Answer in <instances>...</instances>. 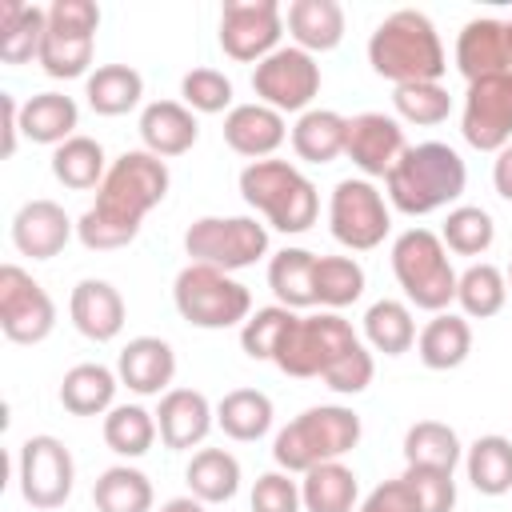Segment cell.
I'll return each instance as SVG.
<instances>
[{
  "label": "cell",
  "instance_id": "6da1fadb",
  "mask_svg": "<svg viewBox=\"0 0 512 512\" xmlns=\"http://www.w3.org/2000/svg\"><path fill=\"white\" fill-rule=\"evenodd\" d=\"M168 164L148 148H132L108 164L104 184L96 188V204L76 220V236L92 252L124 248L140 236L144 216L168 196Z\"/></svg>",
  "mask_w": 512,
  "mask_h": 512
},
{
  "label": "cell",
  "instance_id": "7a4b0ae2",
  "mask_svg": "<svg viewBox=\"0 0 512 512\" xmlns=\"http://www.w3.org/2000/svg\"><path fill=\"white\" fill-rule=\"evenodd\" d=\"M464 184H468V168L460 152L440 140L408 144L404 156L384 176L388 204L404 216H428V212L456 204L464 196Z\"/></svg>",
  "mask_w": 512,
  "mask_h": 512
},
{
  "label": "cell",
  "instance_id": "3957f363",
  "mask_svg": "<svg viewBox=\"0 0 512 512\" xmlns=\"http://www.w3.org/2000/svg\"><path fill=\"white\" fill-rule=\"evenodd\" d=\"M368 64L376 76L392 80L396 88L400 84H440V76L448 72L440 32L416 8H400L376 24V32L368 36Z\"/></svg>",
  "mask_w": 512,
  "mask_h": 512
},
{
  "label": "cell",
  "instance_id": "277c9868",
  "mask_svg": "<svg viewBox=\"0 0 512 512\" xmlns=\"http://www.w3.org/2000/svg\"><path fill=\"white\" fill-rule=\"evenodd\" d=\"M240 196L248 208H256L276 232L300 236L320 216L316 184L288 160H252L240 172Z\"/></svg>",
  "mask_w": 512,
  "mask_h": 512
},
{
  "label": "cell",
  "instance_id": "5b68a950",
  "mask_svg": "<svg viewBox=\"0 0 512 512\" xmlns=\"http://www.w3.org/2000/svg\"><path fill=\"white\" fill-rule=\"evenodd\" d=\"M360 416L344 404H316L288 420L272 440V460L284 472H308L316 464L340 460L360 444Z\"/></svg>",
  "mask_w": 512,
  "mask_h": 512
},
{
  "label": "cell",
  "instance_id": "8992f818",
  "mask_svg": "<svg viewBox=\"0 0 512 512\" xmlns=\"http://www.w3.org/2000/svg\"><path fill=\"white\" fill-rule=\"evenodd\" d=\"M392 272H396V284L404 288L408 304H416L432 316L448 312V304L456 300L460 276L448 260L440 232H432V228H408L392 240Z\"/></svg>",
  "mask_w": 512,
  "mask_h": 512
},
{
  "label": "cell",
  "instance_id": "52a82bcc",
  "mask_svg": "<svg viewBox=\"0 0 512 512\" xmlns=\"http://www.w3.org/2000/svg\"><path fill=\"white\" fill-rule=\"evenodd\" d=\"M172 304L192 328H208V332L236 328L252 316V292L232 272H220L208 264L180 268L172 284Z\"/></svg>",
  "mask_w": 512,
  "mask_h": 512
},
{
  "label": "cell",
  "instance_id": "ba28073f",
  "mask_svg": "<svg viewBox=\"0 0 512 512\" xmlns=\"http://www.w3.org/2000/svg\"><path fill=\"white\" fill-rule=\"evenodd\" d=\"M188 264L240 272L268 256V228L256 216H200L184 232Z\"/></svg>",
  "mask_w": 512,
  "mask_h": 512
},
{
  "label": "cell",
  "instance_id": "9c48e42d",
  "mask_svg": "<svg viewBox=\"0 0 512 512\" xmlns=\"http://www.w3.org/2000/svg\"><path fill=\"white\" fill-rule=\"evenodd\" d=\"M360 336L352 332V324L340 312H316V316H296L292 328L284 332L272 364L284 376L308 380V376H324Z\"/></svg>",
  "mask_w": 512,
  "mask_h": 512
},
{
  "label": "cell",
  "instance_id": "30bf717a",
  "mask_svg": "<svg viewBox=\"0 0 512 512\" xmlns=\"http://www.w3.org/2000/svg\"><path fill=\"white\" fill-rule=\"evenodd\" d=\"M96 28H100V8L92 0H52L40 68L52 80L84 76L92 68V52H96Z\"/></svg>",
  "mask_w": 512,
  "mask_h": 512
},
{
  "label": "cell",
  "instance_id": "8fae6325",
  "mask_svg": "<svg viewBox=\"0 0 512 512\" xmlns=\"http://www.w3.org/2000/svg\"><path fill=\"white\" fill-rule=\"evenodd\" d=\"M328 228H332L336 244H344L352 252H372L392 232V212H388V204H384V196L372 180L348 176L332 188Z\"/></svg>",
  "mask_w": 512,
  "mask_h": 512
},
{
  "label": "cell",
  "instance_id": "7c38bea8",
  "mask_svg": "<svg viewBox=\"0 0 512 512\" xmlns=\"http://www.w3.org/2000/svg\"><path fill=\"white\" fill-rule=\"evenodd\" d=\"M16 480H20V496L32 508L52 512V508H60L72 496L76 460H72L64 440L40 432V436H28L20 444V452H16Z\"/></svg>",
  "mask_w": 512,
  "mask_h": 512
},
{
  "label": "cell",
  "instance_id": "4fadbf2b",
  "mask_svg": "<svg viewBox=\"0 0 512 512\" xmlns=\"http://www.w3.org/2000/svg\"><path fill=\"white\" fill-rule=\"evenodd\" d=\"M252 92L276 112H308L320 92V64L312 52L288 44L252 68Z\"/></svg>",
  "mask_w": 512,
  "mask_h": 512
},
{
  "label": "cell",
  "instance_id": "5bb4252c",
  "mask_svg": "<svg viewBox=\"0 0 512 512\" xmlns=\"http://www.w3.org/2000/svg\"><path fill=\"white\" fill-rule=\"evenodd\" d=\"M56 328V304L20 264L0 268V332L12 344H40Z\"/></svg>",
  "mask_w": 512,
  "mask_h": 512
},
{
  "label": "cell",
  "instance_id": "9a60e30c",
  "mask_svg": "<svg viewBox=\"0 0 512 512\" xmlns=\"http://www.w3.org/2000/svg\"><path fill=\"white\" fill-rule=\"evenodd\" d=\"M284 12L276 0H228L220 8V48L240 64H260L280 48Z\"/></svg>",
  "mask_w": 512,
  "mask_h": 512
},
{
  "label": "cell",
  "instance_id": "2e32d148",
  "mask_svg": "<svg viewBox=\"0 0 512 512\" xmlns=\"http://www.w3.org/2000/svg\"><path fill=\"white\" fill-rule=\"evenodd\" d=\"M460 132L476 152H500L504 144H512V72L468 84Z\"/></svg>",
  "mask_w": 512,
  "mask_h": 512
},
{
  "label": "cell",
  "instance_id": "e0dca14e",
  "mask_svg": "<svg viewBox=\"0 0 512 512\" xmlns=\"http://www.w3.org/2000/svg\"><path fill=\"white\" fill-rule=\"evenodd\" d=\"M404 128L396 116H384V112H360L348 120V144H344V156L360 168L364 180L372 176H388L392 164L404 156Z\"/></svg>",
  "mask_w": 512,
  "mask_h": 512
},
{
  "label": "cell",
  "instance_id": "ac0fdd59",
  "mask_svg": "<svg viewBox=\"0 0 512 512\" xmlns=\"http://www.w3.org/2000/svg\"><path fill=\"white\" fill-rule=\"evenodd\" d=\"M68 316H72V328L96 344H108L124 332V320H128V308H124V296L116 284L108 280H80L68 296Z\"/></svg>",
  "mask_w": 512,
  "mask_h": 512
},
{
  "label": "cell",
  "instance_id": "d6986e66",
  "mask_svg": "<svg viewBox=\"0 0 512 512\" xmlns=\"http://www.w3.org/2000/svg\"><path fill=\"white\" fill-rule=\"evenodd\" d=\"M212 424H216V408L208 404L204 392H196V388H168L160 396L156 428H160L164 448L188 452V448H196V444L208 440Z\"/></svg>",
  "mask_w": 512,
  "mask_h": 512
},
{
  "label": "cell",
  "instance_id": "ffe728a7",
  "mask_svg": "<svg viewBox=\"0 0 512 512\" xmlns=\"http://www.w3.org/2000/svg\"><path fill=\"white\" fill-rule=\"evenodd\" d=\"M72 232H76V224L56 200H28L12 216V244L20 256H32V260L60 256L64 244L72 240Z\"/></svg>",
  "mask_w": 512,
  "mask_h": 512
},
{
  "label": "cell",
  "instance_id": "44dd1931",
  "mask_svg": "<svg viewBox=\"0 0 512 512\" xmlns=\"http://www.w3.org/2000/svg\"><path fill=\"white\" fill-rule=\"evenodd\" d=\"M456 68L460 76L484 80V76H500L512 72V56H508V24L496 16H476L460 28L456 36Z\"/></svg>",
  "mask_w": 512,
  "mask_h": 512
},
{
  "label": "cell",
  "instance_id": "7402d4cb",
  "mask_svg": "<svg viewBox=\"0 0 512 512\" xmlns=\"http://www.w3.org/2000/svg\"><path fill=\"white\" fill-rule=\"evenodd\" d=\"M284 140H288L284 112H276V108H268V104H260V100L232 104V112L224 116V144H228L236 156L268 160Z\"/></svg>",
  "mask_w": 512,
  "mask_h": 512
},
{
  "label": "cell",
  "instance_id": "603a6c76",
  "mask_svg": "<svg viewBox=\"0 0 512 512\" xmlns=\"http://www.w3.org/2000/svg\"><path fill=\"white\" fill-rule=\"evenodd\" d=\"M116 376L136 396H164L176 376V352L160 336H136L120 348Z\"/></svg>",
  "mask_w": 512,
  "mask_h": 512
},
{
  "label": "cell",
  "instance_id": "cb8c5ba5",
  "mask_svg": "<svg viewBox=\"0 0 512 512\" xmlns=\"http://www.w3.org/2000/svg\"><path fill=\"white\" fill-rule=\"evenodd\" d=\"M140 140L152 156L168 160V156H184L196 140H200V124L196 112L184 100H152L140 112Z\"/></svg>",
  "mask_w": 512,
  "mask_h": 512
},
{
  "label": "cell",
  "instance_id": "d4e9b609",
  "mask_svg": "<svg viewBox=\"0 0 512 512\" xmlns=\"http://www.w3.org/2000/svg\"><path fill=\"white\" fill-rule=\"evenodd\" d=\"M468 352H472V324L460 312H436L416 336V356L432 372L460 368L468 360Z\"/></svg>",
  "mask_w": 512,
  "mask_h": 512
},
{
  "label": "cell",
  "instance_id": "484cf974",
  "mask_svg": "<svg viewBox=\"0 0 512 512\" xmlns=\"http://www.w3.org/2000/svg\"><path fill=\"white\" fill-rule=\"evenodd\" d=\"M76 124H80V108L64 92H36V96H28L20 104V132L32 144L60 148L64 140L76 136Z\"/></svg>",
  "mask_w": 512,
  "mask_h": 512
},
{
  "label": "cell",
  "instance_id": "4316f807",
  "mask_svg": "<svg viewBox=\"0 0 512 512\" xmlns=\"http://www.w3.org/2000/svg\"><path fill=\"white\" fill-rule=\"evenodd\" d=\"M120 376L104 364H72L60 380V404L72 416H108L116 408Z\"/></svg>",
  "mask_w": 512,
  "mask_h": 512
},
{
  "label": "cell",
  "instance_id": "83f0119b",
  "mask_svg": "<svg viewBox=\"0 0 512 512\" xmlns=\"http://www.w3.org/2000/svg\"><path fill=\"white\" fill-rule=\"evenodd\" d=\"M344 144H348V116L332 108H308L292 124V152L304 164H332L336 156H344Z\"/></svg>",
  "mask_w": 512,
  "mask_h": 512
},
{
  "label": "cell",
  "instance_id": "f1b7e54d",
  "mask_svg": "<svg viewBox=\"0 0 512 512\" xmlns=\"http://www.w3.org/2000/svg\"><path fill=\"white\" fill-rule=\"evenodd\" d=\"M44 32H48V8L16 4V0L0 4V60L4 64H32V60H40Z\"/></svg>",
  "mask_w": 512,
  "mask_h": 512
},
{
  "label": "cell",
  "instance_id": "f546056e",
  "mask_svg": "<svg viewBox=\"0 0 512 512\" xmlns=\"http://www.w3.org/2000/svg\"><path fill=\"white\" fill-rule=\"evenodd\" d=\"M284 24L304 52H332L344 40V8L336 0H292Z\"/></svg>",
  "mask_w": 512,
  "mask_h": 512
},
{
  "label": "cell",
  "instance_id": "4dcf8cb0",
  "mask_svg": "<svg viewBox=\"0 0 512 512\" xmlns=\"http://www.w3.org/2000/svg\"><path fill=\"white\" fill-rule=\"evenodd\" d=\"M272 420H276V408H272L268 392H260V388H232L216 404V428L240 444L268 436Z\"/></svg>",
  "mask_w": 512,
  "mask_h": 512
},
{
  "label": "cell",
  "instance_id": "1f68e13d",
  "mask_svg": "<svg viewBox=\"0 0 512 512\" xmlns=\"http://www.w3.org/2000/svg\"><path fill=\"white\" fill-rule=\"evenodd\" d=\"M300 500H304V512H356L360 504V480L348 464L340 460H328V464H316L304 472L300 480Z\"/></svg>",
  "mask_w": 512,
  "mask_h": 512
},
{
  "label": "cell",
  "instance_id": "d6a6232c",
  "mask_svg": "<svg viewBox=\"0 0 512 512\" xmlns=\"http://www.w3.org/2000/svg\"><path fill=\"white\" fill-rule=\"evenodd\" d=\"M268 288L284 308H312L316 304V252L308 248H280L268 260Z\"/></svg>",
  "mask_w": 512,
  "mask_h": 512
},
{
  "label": "cell",
  "instance_id": "836d02e7",
  "mask_svg": "<svg viewBox=\"0 0 512 512\" xmlns=\"http://www.w3.org/2000/svg\"><path fill=\"white\" fill-rule=\"evenodd\" d=\"M188 492L204 504H228L240 492V460L228 448H200L184 468Z\"/></svg>",
  "mask_w": 512,
  "mask_h": 512
},
{
  "label": "cell",
  "instance_id": "e575fe53",
  "mask_svg": "<svg viewBox=\"0 0 512 512\" xmlns=\"http://www.w3.org/2000/svg\"><path fill=\"white\" fill-rule=\"evenodd\" d=\"M84 96H88V108L96 116H124L140 104L144 76L132 64H100L96 72H88Z\"/></svg>",
  "mask_w": 512,
  "mask_h": 512
},
{
  "label": "cell",
  "instance_id": "d590c367",
  "mask_svg": "<svg viewBox=\"0 0 512 512\" xmlns=\"http://www.w3.org/2000/svg\"><path fill=\"white\" fill-rule=\"evenodd\" d=\"M464 472H468V484L480 492V496H504L512 492V440L508 436H480L464 448Z\"/></svg>",
  "mask_w": 512,
  "mask_h": 512
},
{
  "label": "cell",
  "instance_id": "8d00e7d4",
  "mask_svg": "<svg viewBox=\"0 0 512 512\" xmlns=\"http://www.w3.org/2000/svg\"><path fill=\"white\" fill-rule=\"evenodd\" d=\"M52 176H56L64 188H72V192L100 188L104 176H108V160H104L100 140L76 132L72 140H64L60 148H52Z\"/></svg>",
  "mask_w": 512,
  "mask_h": 512
},
{
  "label": "cell",
  "instance_id": "74e56055",
  "mask_svg": "<svg viewBox=\"0 0 512 512\" xmlns=\"http://www.w3.org/2000/svg\"><path fill=\"white\" fill-rule=\"evenodd\" d=\"M364 344L384 356H404L416 344V320L404 300H376L364 312Z\"/></svg>",
  "mask_w": 512,
  "mask_h": 512
},
{
  "label": "cell",
  "instance_id": "f35d334b",
  "mask_svg": "<svg viewBox=\"0 0 512 512\" xmlns=\"http://www.w3.org/2000/svg\"><path fill=\"white\" fill-rule=\"evenodd\" d=\"M152 480L132 464H112L92 484L96 512H152Z\"/></svg>",
  "mask_w": 512,
  "mask_h": 512
},
{
  "label": "cell",
  "instance_id": "ab89813d",
  "mask_svg": "<svg viewBox=\"0 0 512 512\" xmlns=\"http://www.w3.org/2000/svg\"><path fill=\"white\" fill-rule=\"evenodd\" d=\"M504 300H508V276H504L496 264L480 260V264H468V268L460 272V280H456L460 316H468V320H488V316H496V312L504 308Z\"/></svg>",
  "mask_w": 512,
  "mask_h": 512
},
{
  "label": "cell",
  "instance_id": "60d3db41",
  "mask_svg": "<svg viewBox=\"0 0 512 512\" xmlns=\"http://www.w3.org/2000/svg\"><path fill=\"white\" fill-rule=\"evenodd\" d=\"M404 460L420 464V468L452 472L464 460V448H460V436H456L452 424H444V420H416L404 432Z\"/></svg>",
  "mask_w": 512,
  "mask_h": 512
},
{
  "label": "cell",
  "instance_id": "b9f144b4",
  "mask_svg": "<svg viewBox=\"0 0 512 512\" xmlns=\"http://www.w3.org/2000/svg\"><path fill=\"white\" fill-rule=\"evenodd\" d=\"M156 432V412H148L144 404H116L104 416V444L124 460L144 456L156 444Z\"/></svg>",
  "mask_w": 512,
  "mask_h": 512
},
{
  "label": "cell",
  "instance_id": "7bdbcfd3",
  "mask_svg": "<svg viewBox=\"0 0 512 512\" xmlns=\"http://www.w3.org/2000/svg\"><path fill=\"white\" fill-rule=\"evenodd\" d=\"M440 240L448 252L456 256H484L496 240V220L488 216V208L480 204H456L448 208L444 216V228H440Z\"/></svg>",
  "mask_w": 512,
  "mask_h": 512
},
{
  "label": "cell",
  "instance_id": "ee69618b",
  "mask_svg": "<svg viewBox=\"0 0 512 512\" xmlns=\"http://www.w3.org/2000/svg\"><path fill=\"white\" fill-rule=\"evenodd\" d=\"M364 296V268L352 256H316V304L340 312Z\"/></svg>",
  "mask_w": 512,
  "mask_h": 512
},
{
  "label": "cell",
  "instance_id": "f6af8a7d",
  "mask_svg": "<svg viewBox=\"0 0 512 512\" xmlns=\"http://www.w3.org/2000/svg\"><path fill=\"white\" fill-rule=\"evenodd\" d=\"M296 312L284 308V304H268V308H256L244 324H240V348L248 360H272L284 332L292 328Z\"/></svg>",
  "mask_w": 512,
  "mask_h": 512
},
{
  "label": "cell",
  "instance_id": "bcb514c9",
  "mask_svg": "<svg viewBox=\"0 0 512 512\" xmlns=\"http://www.w3.org/2000/svg\"><path fill=\"white\" fill-rule=\"evenodd\" d=\"M392 104H396V116L400 120L420 124V128L444 124L448 112H452V96H448L444 84H400L392 92Z\"/></svg>",
  "mask_w": 512,
  "mask_h": 512
},
{
  "label": "cell",
  "instance_id": "7dc6e473",
  "mask_svg": "<svg viewBox=\"0 0 512 512\" xmlns=\"http://www.w3.org/2000/svg\"><path fill=\"white\" fill-rule=\"evenodd\" d=\"M180 96L192 112L200 116H216V112H232V80L220 68H192L180 80Z\"/></svg>",
  "mask_w": 512,
  "mask_h": 512
},
{
  "label": "cell",
  "instance_id": "c3c4849f",
  "mask_svg": "<svg viewBox=\"0 0 512 512\" xmlns=\"http://www.w3.org/2000/svg\"><path fill=\"white\" fill-rule=\"evenodd\" d=\"M404 484L412 488L420 512H452V508H456V480H452V472H444V468L408 464V468H404Z\"/></svg>",
  "mask_w": 512,
  "mask_h": 512
},
{
  "label": "cell",
  "instance_id": "681fc988",
  "mask_svg": "<svg viewBox=\"0 0 512 512\" xmlns=\"http://www.w3.org/2000/svg\"><path fill=\"white\" fill-rule=\"evenodd\" d=\"M372 376H376V360H372V348L364 344V340H356L320 380L332 388V392H340V396H356V392H364L368 384H372Z\"/></svg>",
  "mask_w": 512,
  "mask_h": 512
},
{
  "label": "cell",
  "instance_id": "f907efd6",
  "mask_svg": "<svg viewBox=\"0 0 512 512\" xmlns=\"http://www.w3.org/2000/svg\"><path fill=\"white\" fill-rule=\"evenodd\" d=\"M300 508H304L300 480H292V472L276 468V472L256 476V484H252V512H300Z\"/></svg>",
  "mask_w": 512,
  "mask_h": 512
},
{
  "label": "cell",
  "instance_id": "816d5d0a",
  "mask_svg": "<svg viewBox=\"0 0 512 512\" xmlns=\"http://www.w3.org/2000/svg\"><path fill=\"white\" fill-rule=\"evenodd\" d=\"M356 512H420V508H416V496H412V488L404 484V476H396V480L376 484V488L360 500Z\"/></svg>",
  "mask_w": 512,
  "mask_h": 512
},
{
  "label": "cell",
  "instance_id": "f5cc1de1",
  "mask_svg": "<svg viewBox=\"0 0 512 512\" xmlns=\"http://www.w3.org/2000/svg\"><path fill=\"white\" fill-rule=\"evenodd\" d=\"M0 108H4V156H16V144H20V104L12 92H0Z\"/></svg>",
  "mask_w": 512,
  "mask_h": 512
},
{
  "label": "cell",
  "instance_id": "db71d44e",
  "mask_svg": "<svg viewBox=\"0 0 512 512\" xmlns=\"http://www.w3.org/2000/svg\"><path fill=\"white\" fill-rule=\"evenodd\" d=\"M492 184H496V196H504L512 204V144H504L492 160Z\"/></svg>",
  "mask_w": 512,
  "mask_h": 512
},
{
  "label": "cell",
  "instance_id": "11a10c76",
  "mask_svg": "<svg viewBox=\"0 0 512 512\" xmlns=\"http://www.w3.org/2000/svg\"><path fill=\"white\" fill-rule=\"evenodd\" d=\"M160 512H208V504H204V500H196V496L188 492V496H172V500H164V504H160Z\"/></svg>",
  "mask_w": 512,
  "mask_h": 512
},
{
  "label": "cell",
  "instance_id": "9f6ffc18",
  "mask_svg": "<svg viewBox=\"0 0 512 512\" xmlns=\"http://www.w3.org/2000/svg\"><path fill=\"white\" fill-rule=\"evenodd\" d=\"M508 56H512V20H508Z\"/></svg>",
  "mask_w": 512,
  "mask_h": 512
},
{
  "label": "cell",
  "instance_id": "6f0895ef",
  "mask_svg": "<svg viewBox=\"0 0 512 512\" xmlns=\"http://www.w3.org/2000/svg\"><path fill=\"white\" fill-rule=\"evenodd\" d=\"M504 276H508V292H512V264H508V272H504Z\"/></svg>",
  "mask_w": 512,
  "mask_h": 512
}]
</instances>
